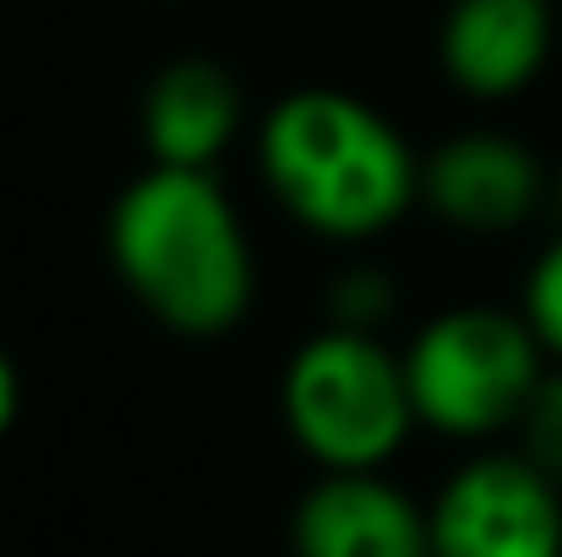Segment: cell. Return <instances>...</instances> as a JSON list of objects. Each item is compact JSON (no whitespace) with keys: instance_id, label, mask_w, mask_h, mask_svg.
<instances>
[{"instance_id":"6da1fadb","label":"cell","mask_w":562,"mask_h":557,"mask_svg":"<svg viewBox=\"0 0 562 557\" xmlns=\"http://www.w3.org/2000/svg\"><path fill=\"white\" fill-rule=\"evenodd\" d=\"M104 241L132 301L170 334L213 339L251 312V241L213 170L148 165L115 197Z\"/></svg>"},{"instance_id":"7a4b0ae2","label":"cell","mask_w":562,"mask_h":557,"mask_svg":"<svg viewBox=\"0 0 562 557\" xmlns=\"http://www.w3.org/2000/svg\"><path fill=\"white\" fill-rule=\"evenodd\" d=\"M257 170L273 202L323 241H372L420 202L404 132L345 88H295L257 126Z\"/></svg>"},{"instance_id":"3957f363","label":"cell","mask_w":562,"mask_h":557,"mask_svg":"<svg viewBox=\"0 0 562 557\" xmlns=\"http://www.w3.org/2000/svg\"><path fill=\"white\" fill-rule=\"evenodd\" d=\"M284 426L295 448L323 470H382L415 421V399L404 382V356H393L367 328H323L284 367Z\"/></svg>"},{"instance_id":"277c9868","label":"cell","mask_w":562,"mask_h":557,"mask_svg":"<svg viewBox=\"0 0 562 557\" xmlns=\"http://www.w3.org/2000/svg\"><path fill=\"white\" fill-rule=\"evenodd\" d=\"M547 361L552 356L541 350L525 312L453 307L431 318L404 350L415 421L459 443L514 432L530 393L552 371Z\"/></svg>"},{"instance_id":"5b68a950","label":"cell","mask_w":562,"mask_h":557,"mask_svg":"<svg viewBox=\"0 0 562 557\" xmlns=\"http://www.w3.org/2000/svg\"><path fill=\"white\" fill-rule=\"evenodd\" d=\"M426 520L431 557H562V487L519 448L459 465Z\"/></svg>"},{"instance_id":"8992f818","label":"cell","mask_w":562,"mask_h":557,"mask_svg":"<svg viewBox=\"0 0 562 557\" xmlns=\"http://www.w3.org/2000/svg\"><path fill=\"white\" fill-rule=\"evenodd\" d=\"M547 181V165L508 132H464L420 159V202L464 235L519 230L541 208Z\"/></svg>"},{"instance_id":"52a82bcc","label":"cell","mask_w":562,"mask_h":557,"mask_svg":"<svg viewBox=\"0 0 562 557\" xmlns=\"http://www.w3.org/2000/svg\"><path fill=\"white\" fill-rule=\"evenodd\" d=\"M552 0H453L437 33V60L464 99H519L552 60Z\"/></svg>"},{"instance_id":"ba28073f","label":"cell","mask_w":562,"mask_h":557,"mask_svg":"<svg viewBox=\"0 0 562 557\" xmlns=\"http://www.w3.org/2000/svg\"><path fill=\"white\" fill-rule=\"evenodd\" d=\"M295 557H431L426 509L382 470L323 476L290 520Z\"/></svg>"},{"instance_id":"9c48e42d","label":"cell","mask_w":562,"mask_h":557,"mask_svg":"<svg viewBox=\"0 0 562 557\" xmlns=\"http://www.w3.org/2000/svg\"><path fill=\"white\" fill-rule=\"evenodd\" d=\"M240 132V88L218 60H170L143 93V143L154 165L213 170Z\"/></svg>"},{"instance_id":"30bf717a","label":"cell","mask_w":562,"mask_h":557,"mask_svg":"<svg viewBox=\"0 0 562 557\" xmlns=\"http://www.w3.org/2000/svg\"><path fill=\"white\" fill-rule=\"evenodd\" d=\"M514 432H519V454L562 487V367L541 377V388L530 393V404H525Z\"/></svg>"},{"instance_id":"8fae6325","label":"cell","mask_w":562,"mask_h":557,"mask_svg":"<svg viewBox=\"0 0 562 557\" xmlns=\"http://www.w3.org/2000/svg\"><path fill=\"white\" fill-rule=\"evenodd\" d=\"M525 323L536 328V339H541V350L552 356L562 367V235L541 252V263L530 268V279H525Z\"/></svg>"},{"instance_id":"7c38bea8","label":"cell","mask_w":562,"mask_h":557,"mask_svg":"<svg viewBox=\"0 0 562 557\" xmlns=\"http://www.w3.org/2000/svg\"><path fill=\"white\" fill-rule=\"evenodd\" d=\"M16 410H22V377H16V361L0 350V437L16 426Z\"/></svg>"},{"instance_id":"4fadbf2b","label":"cell","mask_w":562,"mask_h":557,"mask_svg":"<svg viewBox=\"0 0 562 557\" xmlns=\"http://www.w3.org/2000/svg\"><path fill=\"white\" fill-rule=\"evenodd\" d=\"M552 186H558V202H562V159H558V176H552Z\"/></svg>"}]
</instances>
